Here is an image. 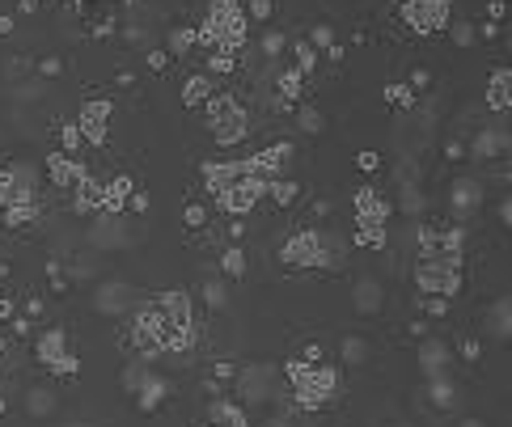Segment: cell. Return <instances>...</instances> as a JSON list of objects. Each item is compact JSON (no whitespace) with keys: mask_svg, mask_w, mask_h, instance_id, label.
Here are the masks:
<instances>
[{"mask_svg":"<svg viewBox=\"0 0 512 427\" xmlns=\"http://www.w3.org/2000/svg\"><path fill=\"white\" fill-rule=\"evenodd\" d=\"M280 258L288 267H318L322 263V233H313V229H301V233H292L280 249Z\"/></svg>","mask_w":512,"mask_h":427,"instance_id":"obj_1","label":"cell"},{"mask_svg":"<svg viewBox=\"0 0 512 427\" xmlns=\"http://www.w3.org/2000/svg\"><path fill=\"white\" fill-rule=\"evenodd\" d=\"M402 17L415 30H445L449 26V5H445V0H406Z\"/></svg>","mask_w":512,"mask_h":427,"instance_id":"obj_2","label":"cell"},{"mask_svg":"<svg viewBox=\"0 0 512 427\" xmlns=\"http://www.w3.org/2000/svg\"><path fill=\"white\" fill-rule=\"evenodd\" d=\"M276 385H280V372L271 364H250L241 372V398L246 402H267L276 393Z\"/></svg>","mask_w":512,"mask_h":427,"instance_id":"obj_3","label":"cell"},{"mask_svg":"<svg viewBox=\"0 0 512 427\" xmlns=\"http://www.w3.org/2000/svg\"><path fill=\"white\" fill-rule=\"evenodd\" d=\"M132 305H136V292L127 284H106L102 292H97V309H102V313H123Z\"/></svg>","mask_w":512,"mask_h":427,"instance_id":"obj_4","label":"cell"},{"mask_svg":"<svg viewBox=\"0 0 512 427\" xmlns=\"http://www.w3.org/2000/svg\"><path fill=\"white\" fill-rule=\"evenodd\" d=\"M449 204H453V212H457V216H466L470 208H478V204H483V186H478V182H470V178H461V182L453 186V195H449Z\"/></svg>","mask_w":512,"mask_h":427,"instance_id":"obj_5","label":"cell"},{"mask_svg":"<svg viewBox=\"0 0 512 427\" xmlns=\"http://www.w3.org/2000/svg\"><path fill=\"white\" fill-rule=\"evenodd\" d=\"M508 153V136L504 132H483L478 140H474V157H504Z\"/></svg>","mask_w":512,"mask_h":427,"instance_id":"obj_6","label":"cell"},{"mask_svg":"<svg viewBox=\"0 0 512 427\" xmlns=\"http://www.w3.org/2000/svg\"><path fill=\"white\" fill-rule=\"evenodd\" d=\"M432 406H441V411H449L453 402H457V389H453V381H445V372L441 376H432Z\"/></svg>","mask_w":512,"mask_h":427,"instance_id":"obj_7","label":"cell"},{"mask_svg":"<svg viewBox=\"0 0 512 427\" xmlns=\"http://www.w3.org/2000/svg\"><path fill=\"white\" fill-rule=\"evenodd\" d=\"M93 241L97 245H123L127 241V233H123V220H102V229H93Z\"/></svg>","mask_w":512,"mask_h":427,"instance_id":"obj_8","label":"cell"},{"mask_svg":"<svg viewBox=\"0 0 512 427\" xmlns=\"http://www.w3.org/2000/svg\"><path fill=\"white\" fill-rule=\"evenodd\" d=\"M38 356H42V364H56L64 356V330H47L38 339Z\"/></svg>","mask_w":512,"mask_h":427,"instance_id":"obj_9","label":"cell"},{"mask_svg":"<svg viewBox=\"0 0 512 427\" xmlns=\"http://www.w3.org/2000/svg\"><path fill=\"white\" fill-rule=\"evenodd\" d=\"M212 423H216V427H241V423H246V415H241L233 402H212Z\"/></svg>","mask_w":512,"mask_h":427,"instance_id":"obj_10","label":"cell"},{"mask_svg":"<svg viewBox=\"0 0 512 427\" xmlns=\"http://www.w3.org/2000/svg\"><path fill=\"white\" fill-rule=\"evenodd\" d=\"M356 309H364V313H377V309H381V288H377L373 280H364V284L356 288Z\"/></svg>","mask_w":512,"mask_h":427,"instance_id":"obj_11","label":"cell"},{"mask_svg":"<svg viewBox=\"0 0 512 427\" xmlns=\"http://www.w3.org/2000/svg\"><path fill=\"white\" fill-rule=\"evenodd\" d=\"M445 360H449V347H445V343H428V347H424V368H428L432 376L445 372Z\"/></svg>","mask_w":512,"mask_h":427,"instance_id":"obj_12","label":"cell"},{"mask_svg":"<svg viewBox=\"0 0 512 427\" xmlns=\"http://www.w3.org/2000/svg\"><path fill=\"white\" fill-rule=\"evenodd\" d=\"M26 406H30L34 419H42V415L56 411V398H51V389H30V393H26Z\"/></svg>","mask_w":512,"mask_h":427,"instance_id":"obj_13","label":"cell"},{"mask_svg":"<svg viewBox=\"0 0 512 427\" xmlns=\"http://www.w3.org/2000/svg\"><path fill=\"white\" fill-rule=\"evenodd\" d=\"M491 106H508V72H496V81H491Z\"/></svg>","mask_w":512,"mask_h":427,"instance_id":"obj_14","label":"cell"},{"mask_svg":"<svg viewBox=\"0 0 512 427\" xmlns=\"http://www.w3.org/2000/svg\"><path fill=\"white\" fill-rule=\"evenodd\" d=\"M221 267H225L229 275H246V254H241V249H225Z\"/></svg>","mask_w":512,"mask_h":427,"instance_id":"obj_15","label":"cell"},{"mask_svg":"<svg viewBox=\"0 0 512 427\" xmlns=\"http://www.w3.org/2000/svg\"><path fill=\"white\" fill-rule=\"evenodd\" d=\"M491 330L504 339L508 334V300H496V309H491Z\"/></svg>","mask_w":512,"mask_h":427,"instance_id":"obj_16","label":"cell"},{"mask_svg":"<svg viewBox=\"0 0 512 427\" xmlns=\"http://www.w3.org/2000/svg\"><path fill=\"white\" fill-rule=\"evenodd\" d=\"M364 356H369V347H364L360 339H343V360H348V364H360Z\"/></svg>","mask_w":512,"mask_h":427,"instance_id":"obj_17","label":"cell"},{"mask_svg":"<svg viewBox=\"0 0 512 427\" xmlns=\"http://www.w3.org/2000/svg\"><path fill=\"white\" fill-rule=\"evenodd\" d=\"M208 81L204 77H195V81H186V102H208Z\"/></svg>","mask_w":512,"mask_h":427,"instance_id":"obj_18","label":"cell"},{"mask_svg":"<svg viewBox=\"0 0 512 427\" xmlns=\"http://www.w3.org/2000/svg\"><path fill=\"white\" fill-rule=\"evenodd\" d=\"M385 97H389L394 106H415V93L402 89V85H389V89H385Z\"/></svg>","mask_w":512,"mask_h":427,"instance_id":"obj_19","label":"cell"},{"mask_svg":"<svg viewBox=\"0 0 512 427\" xmlns=\"http://www.w3.org/2000/svg\"><path fill=\"white\" fill-rule=\"evenodd\" d=\"M204 296H208V305H212V309H221V305H225V284H208Z\"/></svg>","mask_w":512,"mask_h":427,"instance_id":"obj_20","label":"cell"},{"mask_svg":"<svg viewBox=\"0 0 512 427\" xmlns=\"http://www.w3.org/2000/svg\"><path fill=\"white\" fill-rule=\"evenodd\" d=\"M301 127H305V132H318V127H322V114H318V110H301Z\"/></svg>","mask_w":512,"mask_h":427,"instance_id":"obj_21","label":"cell"},{"mask_svg":"<svg viewBox=\"0 0 512 427\" xmlns=\"http://www.w3.org/2000/svg\"><path fill=\"white\" fill-rule=\"evenodd\" d=\"M195 47V30H174V51H186Z\"/></svg>","mask_w":512,"mask_h":427,"instance_id":"obj_22","label":"cell"},{"mask_svg":"<svg viewBox=\"0 0 512 427\" xmlns=\"http://www.w3.org/2000/svg\"><path fill=\"white\" fill-rule=\"evenodd\" d=\"M280 47H284V34H276V30H271V34H267V38H263V51H267V56H276V51H280Z\"/></svg>","mask_w":512,"mask_h":427,"instance_id":"obj_23","label":"cell"},{"mask_svg":"<svg viewBox=\"0 0 512 427\" xmlns=\"http://www.w3.org/2000/svg\"><path fill=\"white\" fill-rule=\"evenodd\" d=\"M51 368H56V372H77V356H68V351H64V356H60Z\"/></svg>","mask_w":512,"mask_h":427,"instance_id":"obj_24","label":"cell"},{"mask_svg":"<svg viewBox=\"0 0 512 427\" xmlns=\"http://www.w3.org/2000/svg\"><path fill=\"white\" fill-rule=\"evenodd\" d=\"M81 144V132H77V123H68L64 127V148H77Z\"/></svg>","mask_w":512,"mask_h":427,"instance_id":"obj_25","label":"cell"},{"mask_svg":"<svg viewBox=\"0 0 512 427\" xmlns=\"http://www.w3.org/2000/svg\"><path fill=\"white\" fill-rule=\"evenodd\" d=\"M250 17H271V0H254V5H250Z\"/></svg>","mask_w":512,"mask_h":427,"instance_id":"obj_26","label":"cell"},{"mask_svg":"<svg viewBox=\"0 0 512 427\" xmlns=\"http://www.w3.org/2000/svg\"><path fill=\"white\" fill-rule=\"evenodd\" d=\"M186 220H191V224H204V208L191 204V208H186Z\"/></svg>","mask_w":512,"mask_h":427,"instance_id":"obj_27","label":"cell"},{"mask_svg":"<svg viewBox=\"0 0 512 427\" xmlns=\"http://www.w3.org/2000/svg\"><path fill=\"white\" fill-rule=\"evenodd\" d=\"M313 42H318V47H330V30L318 26V30H313Z\"/></svg>","mask_w":512,"mask_h":427,"instance_id":"obj_28","label":"cell"},{"mask_svg":"<svg viewBox=\"0 0 512 427\" xmlns=\"http://www.w3.org/2000/svg\"><path fill=\"white\" fill-rule=\"evenodd\" d=\"M461 427H483V423H478V419H466V423H461Z\"/></svg>","mask_w":512,"mask_h":427,"instance_id":"obj_29","label":"cell"}]
</instances>
